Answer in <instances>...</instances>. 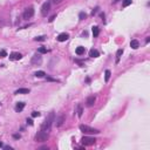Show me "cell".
<instances>
[{
    "instance_id": "cell-1",
    "label": "cell",
    "mask_w": 150,
    "mask_h": 150,
    "mask_svg": "<svg viewBox=\"0 0 150 150\" xmlns=\"http://www.w3.org/2000/svg\"><path fill=\"white\" fill-rule=\"evenodd\" d=\"M54 121H55V114H54V111H51L49 115L46 117V120L44 121V123L41 124V130L48 131L51 129V127H52Z\"/></svg>"
},
{
    "instance_id": "cell-2",
    "label": "cell",
    "mask_w": 150,
    "mask_h": 150,
    "mask_svg": "<svg viewBox=\"0 0 150 150\" xmlns=\"http://www.w3.org/2000/svg\"><path fill=\"white\" fill-rule=\"evenodd\" d=\"M48 137H49L48 132L45 131V130H40V131L35 135V141L36 142H46L48 140Z\"/></svg>"
},
{
    "instance_id": "cell-3",
    "label": "cell",
    "mask_w": 150,
    "mask_h": 150,
    "mask_svg": "<svg viewBox=\"0 0 150 150\" xmlns=\"http://www.w3.org/2000/svg\"><path fill=\"white\" fill-rule=\"evenodd\" d=\"M80 130L85 134H100V130L98 129H95V128H90L88 125H85V124H81L80 125Z\"/></svg>"
},
{
    "instance_id": "cell-4",
    "label": "cell",
    "mask_w": 150,
    "mask_h": 150,
    "mask_svg": "<svg viewBox=\"0 0 150 150\" xmlns=\"http://www.w3.org/2000/svg\"><path fill=\"white\" fill-rule=\"evenodd\" d=\"M95 142H96V140L94 137H90V136H83L81 138V143L83 145H94Z\"/></svg>"
},
{
    "instance_id": "cell-5",
    "label": "cell",
    "mask_w": 150,
    "mask_h": 150,
    "mask_svg": "<svg viewBox=\"0 0 150 150\" xmlns=\"http://www.w3.org/2000/svg\"><path fill=\"white\" fill-rule=\"evenodd\" d=\"M49 9H51V2H49V1H46L44 5H42V7H41V14H42L44 17H46V15L48 14Z\"/></svg>"
},
{
    "instance_id": "cell-6",
    "label": "cell",
    "mask_w": 150,
    "mask_h": 150,
    "mask_svg": "<svg viewBox=\"0 0 150 150\" xmlns=\"http://www.w3.org/2000/svg\"><path fill=\"white\" fill-rule=\"evenodd\" d=\"M31 63H32V65H34V66H40V65L42 63V58H41L39 54H35V55L32 58Z\"/></svg>"
},
{
    "instance_id": "cell-7",
    "label": "cell",
    "mask_w": 150,
    "mask_h": 150,
    "mask_svg": "<svg viewBox=\"0 0 150 150\" xmlns=\"http://www.w3.org/2000/svg\"><path fill=\"white\" fill-rule=\"evenodd\" d=\"M34 15V8L33 7H28V8L25 9V12H24V19H29V18H32Z\"/></svg>"
},
{
    "instance_id": "cell-8",
    "label": "cell",
    "mask_w": 150,
    "mask_h": 150,
    "mask_svg": "<svg viewBox=\"0 0 150 150\" xmlns=\"http://www.w3.org/2000/svg\"><path fill=\"white\" fill-rule=\"evenodd\" d=\"M68 38H69V34L68 33H61V34H59L58 35V41H60V42H63V41H66V40H68Z\"/></svg>"
},
{
    "instance_id": "cell-9",
    "label": "cell",
    "mask_w": 150,
    "mask_h": 150,
    "mask_svg": "<svg viewBox=\"0 0 150 150\" xmlns=\"http://www.w3.org/2000/svg\"><path fill=\"white\" fill-rule=\"evenodd\" d=\"M65 120H66V117H65V115H60L59 117H56V127H61L62 124H63V122H65Z\"/></svg>"
},
{
    "instance_id": "cell-10",
    "label": "cell",
    "mask_w": 150,
    "mask_h": 150,
    "mask_svg": "<svg viewBox=\"0 0 150 150\" xmlns=\"http://www.w3.org/2000/svg\"><path fill=\"white\" fill-rule=\"evenodd\" d=\"M22 58V55L20 53H12L9 55V60H12V61H15V60H20Z\"/></svg>"
},
{
    "instance_id": "cell-11",
    "label": "cell",
    "mask_w": 150,
    "mask_h": 150,
    "mask_svg": "<svg viewBox=\"0 0 150 150\" xmlns=\"http://www.w3.org/2000/svg\"><path fill=\"white\" fill-rule=\"evenodd\" d=\"M95 101H96V97L95 96H89L88 98H87V106L88 107H91V106H94V103H95Z\"/></svg>"
},
{
    "instance_id": "cell-12",
    "label": "cell",
    "mask_w": 150,
    "mask_h": 150,
    "mask_svg": "<svg viewBox=\"0 0 150 150\" xmlns=\"http://www.w3.org/2000/svg\"><path fill=\"white\" fill-rule=\"evenodd\" d=\"M24 108H25V103H24V102H18L17 106H15V110H17L18 113H20V111L24 110Z\"/></svg>"
},
{
    "instance_id": "cell-13",
    "label": "cell",
    "mask_w": 150,
    "mask_h": 150,
    "mask_svg": "<svg viewBox=\"0 0 150 150\" xmlns=\"http://www.w3.org/2000/svg\"><path fill=\"white\" fill-rule=\"evenodd\" d=\"M130 47H131L132 49H137L140 47V42L137 40H131L130 41Z\"/></svg>"
},
{
    "instance_id": "cell-14",
    "label": "cell",
    "mask_w": 150,
    "mask_h": 150,
    "mask_svg": "<svg viewBox=\"0 0 150 150\" xmlns=\"http://www.w3.org/2000/svg\"><path fill=\"white\" fill-rule=\"evenodd\" d=\"M29 93V89H27V88H20L18 89V90H15V95H18V94H28Z\"/></svg>"
},
{
    "instance_id": "cell-15",
    "label": "cell",
    "mask_w": 150,
    "mask_h": 150,
    "mask_svg": "<svg viewBox=\"0 0 150 150\" xmlns=\"http://www.w3.org/2000/svg\"><path fill=\"white\" fill-rule=\"evenodd\" d=\"M86 52V49H85V47H82V46H79L78 48H76V51H75V53L78 54V55H83Z\"/></svg>"
},
{
    "instance_id": "cell-16",
    "label": "cell",
    "mask_w": 150,
    "mask_h": 150,
    "mask_svg": "<svg viewBox=\"0 0 150 150\" xmlns=\"http://www.w3.org/2000/svg\"><path fill=\"white\" fill-rule=\"evenodd\" d=\"M89 56H91V58H98V56H100V53H98V51H96V49H90Z\"/></svg>"
},
{
    "instance_id": "cell-17",
    "label": "cell",
    "mask_w": 150,
    "mask_h": 150,
    "mask_svg": "<svg viewBox=\"0 0 150 150\" xmlns=\"http://www.w3.org/2000/svg\"><path fill=\"white\" fill-rule=\"evenodd\" d=\"M91 31H93V35H94V38H96V36H98V34H100V28L97 26H93L91 27Z\"/></svg>"
},
{
    "instance_id": "cell-18",
    "label": "cell",
    "mask_w": 150,
    "mask_h": 150,
    "mask_svg": "<svg viewBox=\"0 0 150 150\" xmlns=\"http://www.w3.org/2000/svg\"><path fill=\"white\" fill-rule=\"evenodd\" d=\"M122 54H123V49H118V51H117V53H116V63H118L121 56H122Z\"/></svg>"
},
{
    "instance_id": "cell-19",
    "label": "cell",
    "mask_w": 150,
    "mask_h": 150,
    "mask_svg": "<svg viewBox=\"0 0 150 150\" xmlns=\"http://www.w3.org/2000/svg\"><path fill=\"white\" fill-rule=\"evenodd\" d=\"M45 75H46V73L44 71H38L34 73V76H36V78H45Z\"/></svg>"
},
{
    "instance_id": "cell-20",
    "label": "cell",
    "mask_w": 150,
    "mask_h": 150,
    "mask_svg": "<svg viewBox=\"0 0 150 150\" xmlns=\"http://www.w3.org/2000/svg\"><path fill=\"white\" fill-rule=\"evenodd\" d=\"M110 75H111V72L109 71V69H107V71L104 72V81H106V82L109 81V79H110Z\"/></svg>"
},
{
    "instance_id": "cell-21",
    "label": "cell",
    "mask_w": 150,
    "mask_h": 150,
    "mask_svg": "<svg viewBox=\"0 0 150 150\" xmlns=\"http://www.w3.org/2000/svg\"><path fill=\"white\" fill-rule=\"evenodd\" d=\"M132 0H123V4H122V6L123 7H128L129 5H131Z\"/></svg>"
},
{
    "instance_id": "cell-22",
    "label": "cell",
    "mask_w": 150,
    "mask_h": 150,
    "mask_svg": "<svg viewBox=\"0 0 150 150\" xmlns=\"http://www.w3.org/2000/svg\"><path fill=\"white\" fill-rule=\"evenodd\" d=\"M83 114V109H82V106H78V116L81 117Z\"/></svg>"
},
{
    "instance_id": "cell-23",
    "label": "cell",
    "mask_w": 150,
    "mask_h": 150,
    "mask_svg": "<svg viewBox=\"0 0 150 150\" xmlns=\"http://www.w3.org/2000/svg\"><path fill=\"white\" fill-rule=\"evenodd\" d=\"M38 53L39 54H45V53H47V49H46L45 47H40V48L38 49Z\"/></svg>"
},
{
    "instance_id": "cell-24",
    "label": "cell",
    "mask_w": 150,
    "mask_h": 150,
    "mask_svg": "<svg viewBox=\"0 0 150 150\" xmlns=\"http://www.w3.org/2000/svg\"><path fill=\"white\" fill-rule=\"evenodd\" d=\"M79 18H80V20H83V19L87 18V14H86V13H83V12H81V13L79 14Z\"/></svg>"
},
{
    "instance_id": "cell-25",
    "label": "cell",
    "mask_w": 150,
    "mask_h": 150,
    "mask_svg": "<svg viewBox=\"0 0 150 150\" xmlns=\"http://www.w3.org/2000/svg\"><path fill=\"white\" fill-rule=\"evenodd\" d=\"M46 80H47V81H51V82H59V80L53 79V78H49V76H47V78H46Z\"/></svg>"
},
{
    "instance_id": "cell-26",
    "label": "cell",
    "mask_w": 150,
    "mask_h": 150,
    "mask_svg": "<svg viewBox=\"0 0 150 150\" xmlns=\"http://www.w3.org/2000/svg\"><path fill=\"white\" fill-rule=\"evenodd\" d=\"M0 56H1V58H6V56H7L6 51H0Z\"/></svg>"
},
{
    "instance_id": "cell-27",
    "label": "cell",
    "mask_w": 150,
    "mask_h": 150,
    "mask_svg": "<svg viewBox=\"0 0 150 150\" xmlns=\"http://www.w3.org/2000/svg\"><path fill=\"white\" fill-rule=\"evenodd\" d=\"M34 40L35 41H45V36H36Z\"/></svg>"
},
{
    "instance_id": "cell-28",
    "label": "cell",
    "mask_w": 150,
    "mask_h": 150,
    "mask_svg": "<svg viewBox=\"0 0 150 150\" xmlns=\"http://www.w3.org/2000/svg\"><path fill=\"white\" fill-rule=\"evenodd\" d=\"M40 116V113L39 111H33L32 113V117H39Z\"/></svg>"
},
{
    "instance_id": "cell-29",
    "label": "cell",
    "mask_w": 150,
    "mask_h": 150,
    "mask_svg": "<svg viewBox=\"0 0 150 150\" xmlns=\"http://www.w3.org/2000/svg\"><path fill=\"white\" fill-rule=\"evenodd\" d=\"M13 137H14L15 140H20V138H21V136H20L19 134H14V135H13Z\"/></svg>"
},
{
    "instance_id": "cell-30",
    "label": "cell",
    "mask_w": 150,
    "mask_h": 150,
    "mask_svg": "<svg viewBox=\"0 0 150 150\" xmlns=\"http://www.w3.org/2000/svg\"><path fill=\"white\" fill-rule=\"evenodd\" d=\"M27 123L29 124V125H33V120L32 118H27Z\"/></svg>"
},
{
    "instance_id": "cell-31",
    "label": "cell",
    "mask_w": 150,
    "mask_h": 150,
    "mask_svg": "<svg viewBox=\"0 0 150 150\" xmlns=\"http://www.w3.org/2000/svg\"><path fill=\"white\" fill-rule=\"evenodd\" d=\"M97 11H98V7H95V8H94V11L91 12V14H93V15H94V14H96Z\"/></svg>"
},
{
    "instance_id": "cell-32",
    "label": "cell",
    "mask_w": 150,
    "mask_h": 150,
    "mask_svg": "<svg viewBox=\"0 0 150 150\" xmlns=\"http://www.w3.org/2000/svg\"><path fill=\"white\" fill-rule=\"evenodd\" d=\"M55 18H56V15H52V17L49 18V22H53L54 19H55Z\"/></svg>"
},
{
    "instance_id": "cell-33",
    "label": "cell",
    "mask_w": 150,
    "mask_h": 150,
    "mask_svg": "<svg viewBox=\"0 0 150 150\" xmlns=\"http://www.w3.org/2000/svg\"><path fill=\"white\" fill-rule=\"evenodd\" d=\"M61 1H62V0H53V2H54V4H60Z\"/></svg>"
},
{
    "instance_id": "cell-34",
    "label": "cell",
    "mask_w": 150,
    "mask_h": 150,
    "mask_svg": "<svg viewBox=\"0 0 150 150\" xmlns=\"http://www.w3.org/2000/svg\"><path fill=\"white\" fill-rule=\"evenodd\" d=\"M2 148H5L6 150H12V148H11V147H7V145H5V147H2Z\"/></svg>"
},
{
    "instance_id": "cell-35",
    "label": "cell",
    "mask_w": 150,
    "mask_h": 150,
    "mask_svg": "<svg viewBox=\"0 0 150 150\" xmlns=\"http://www.w3.org/2000/svg\"><path fill=\"white\" fill-rule=\"evenodd\" d=\"M150 41V38H147V39H145V42H147V44H148V42H149Z\"/></svg>"
},
{
    "instance_id": "cell-36",
    "label": "cell",
    "mask_w": 150,
    "mask_h": 150,
    "mask_svg": "<svg viewBox=\"0 0 150 150\" xmlns=\"http://www.w3.org/2000/svg\"><path fill=\"white\" fill-rule=\"evenodd\" d=\"M2 147H4V144H2V143L0 142V148H2Z\"/></svg>"
}]
</instances>
